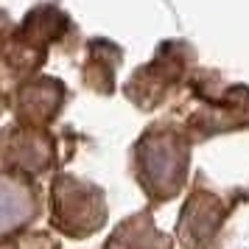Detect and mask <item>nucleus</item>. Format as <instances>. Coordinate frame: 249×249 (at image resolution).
<instances>
[{
  "label": "nucleus",
  "mask_w": 249,
  "mask_h": 249,
  "mask_svg": "<svg viewBox=\"0 0 249 249\" xmlns=\"http://www.w3.org/2000/svg\"><path fill=\"white\" fill-rule=\"evenodd\" d=\"M182 168H185V154L168 137L151 140L148 151H143V171L151 179L154 191H171V188H177L182 179Z\"/></svg>",
  "instance_id": "nucleus-1"
},
{
  "label": "nucleus",
  "mask_w": 249,
  "mask_h": 249,
  "mask_svg": "<svg viewBox=\"0 0 249 249\" xmlns=\"http://www.w3.org/2000/svg\"><path fill=\"white\" fill-rule=\"evenodd\" d=\"M34 213V196L28 185L12 177H0V238L23 227Z\"/></svg>",
  "instance_id": "nucleus-2"
}]
</instances>
